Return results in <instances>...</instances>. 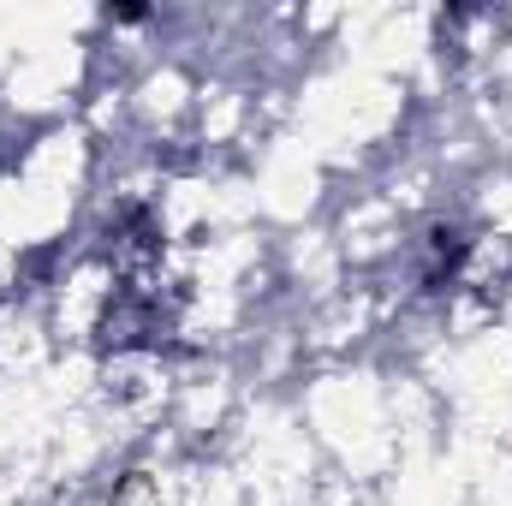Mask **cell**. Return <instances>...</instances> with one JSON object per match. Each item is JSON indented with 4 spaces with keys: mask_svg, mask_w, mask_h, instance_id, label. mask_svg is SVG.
<instances>
[{
    "mask_svg": "<svg viewBox=\"0 0 512 506\" xmlns=\"http://www.w3.org/2000/svg\"><path fill=\"white\" fill-rule=\"evenodd\" d=\"M459 262H465V239L453 227H435L429 233V286H447L459 274Z\"/></svg>",
    "mask_w": 512,
    "mask_h": 506,
    "instance_id": "7a4b0ae2",
    "label": "cell"
},
{
    "mask_svg": "<svg viewBox=\"0 0 512 506\" xmlns=\"http://www.w3.org/2000/svg\"><path fill=\"white\" fill-rule=\"evenodd\" d=\"M102 346L108 352H137V346H155V340H167V310H161V298L155 292H143V286H120L114 298H108V310H102Z\"/></svg>",
    "mask_w": 512,
    "mask_h": 506,
    "instance_id": "6da1fadb",
    "label": "cell"
}]
</instances>
